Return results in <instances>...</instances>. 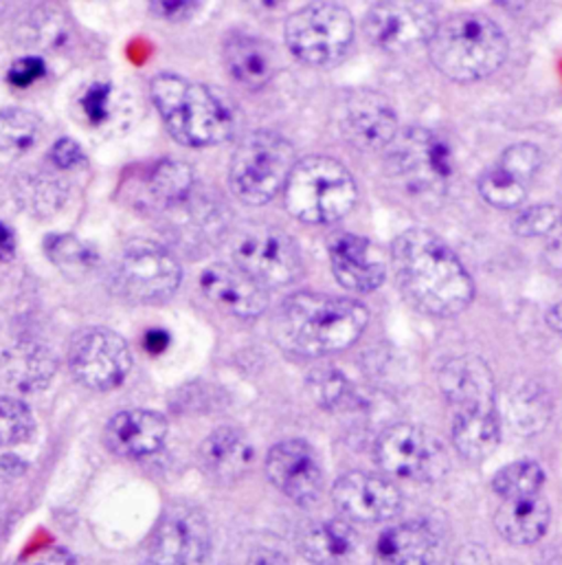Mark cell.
Returning <instances> with one entry per match:
<instances>
[{
    "instance_id": "obj_16",
    "label": "cell",
    "mask_w": 562,
    "mask_h": 565,
    "mask_svg": "<svg viewBox=\"0 0 562 565\" xmlns=\"http://www.w3.org/2000/svg\"><path fill=\"white\" fill-rule=\"evenodd\" d=\"M338 126L343 139L363 152L387 150L400 130L393 106L374 90H356L345 97Z\"/></svg>"
},
{
    "instance_id": "obj_12",
    "label": "cell",
    "mask_w": 562,
    "mask_h": 565,
    "mask_svg": "<svg viewBox=\"0 0 562 565\" xmlns=\"http://www.w3.org/2000/svg\"><path fill=\"white\" fill-rule=\"evenodd\" d=\"M234 263L240 271L267 288L296 282L303 274L296 243L275 227L245 232L234 245Z\"/></svg>"
},
{
    "instance_id": "obj_1",
    "label": "cell",
    "mask_w": 562,
    "mask_h": 565,
    "mask_svg": "<svg viewBox=\"0 0 562 565\" xmlns=\"http://www.w3.org/2000/svg\"><path fill=\"white\" fill-rule=\"evenodd\" d=\"M391 263L404 299L429 317H455L475 297L468 269L431 230L402 232L393 241Z\"/></svg>"
},
{
    "instance_id": "obj_3",
    "label": "cell",
    "mask_w": 562,
    "mask_h": 565,
    "mask_svg": "<svg viewBox=\"0 0 562 565\" xmlns=\"http://www.w3.org/2000/svg\"><path fill=\"white\" fill-rule=\"evenodd\" d=\"M150 97L167 132L187 148H209L231 139L234 108L214 88L179 73H161L150 84Z\"/></svg>"
},
{
    "instance_id": "obj_14",
    "label": "cell",
    "mask_w": 562,
    "mask_h": 565,
    "mask_svg": "<svg viewBox=\"0 0 562 565\" xmlns=\"http://www.w3.org/2000/svg\"><path fill=\"white\" fill-rule=\"evenodd\" d=\"M440 24L429 2H376L363 22L367 40L389 53L429 44Z\"/></svg>"
},
{
    "instance_id": "obj_36",
    "label": "cell",
    "mask_w": 562,
    "mask_h": 565,
    "mask_svg": "<svg viewBox=\"0 0 562 565\" xmlns=\"http://www.w3.org/2000/svg\"><path fill=\"white\" fill-rule=\"evenodd\" d=\"M35 429L31 409L11 396H0V447L24 443Z\"/></svg>"
},
{
    "instance_id": "obj_9",
    "label": "cell",
    "mask_w": 562,
    "mask_h": 565,
    "mask_svg": "<svg viewBox=\"0 0 562 565\" xmlns=\"http://www.w3.org/2000/svg\"><path fill=\"white\" fill-rule=\"evenodd\" d=\"M183 282L181 263L159 243H128L112 267V284L121 297L134 303H161Z\"/></svg>"
},
{
    "instance_id": "obj_30",
    "label": "cell",
    "mask_w": 562,
    "mask_h": 565,
    "mask_svg": "<svg viewBox=\"0 0 562 565\" xmlns=\"http://www.w3.org/2000/svg\"><path fill=\"white\" fill-rule=\"evenodd\" d=\"M552 418L550 394L539 383H521L508 394L506 401V420L508 425L523 436L539 434Z\"/></svg>"
},
{
    "instance_id": "obj_10",
    "label": "cell",
    "mask_w": 562,
    "mask_h": 565,
    "mask_svg": "<svg viewBox=\"0 0 562 565\" xmlns=\"http://www.w3.org/2000/svg\"><path fill=\"white\" fill-rule=\"evenodd\" d=\"M68 367L93 392H112L132 370L130 343L110 328H84L68 345Z\"/></svg>"
},
{
    "instance_id": "obj_43",
    "label": "cell",
    "mask_w": 562,
    "mask_h": 565,
    "mask_svg": "<svg viewBox=\"0 0 562 565\" xmlns=\"http://www.w3.org/2000/svg\"><path fill=\"white\" fill-rule=\"evenodd\" d=\"M451 565H493V559H490V555H488L486 548H482V546H477V544H471V546L462 548V551L455 555V559H453V564Z\"/></svg>"
},
{
    "instance_id": "obj_31",
    "label": "cell",
    "mask_w": 562,
    "mask_h": 565,
    "mask_svg": "<svg viewBox=\"0 0 562 565\" xmlns=\"http://www.w3.org/2000/svg\"><path fill=\"white\" fill-rule=\"evenodd\" d=\"M145 188L156 205H176L190 196L194 188V172L183 161L165 159L154 163L145 179Z\"/></svg>"
},
{
    "instance_id": "obj_44",
    "label": "cell",
    "mask_w": 562,
    "mask_h": 565,
    "mask_svg": "<svg viewBox=\"0 0 562 565\" xmlns=\"http://www.w3.org/2000/svg\"><path fill=\"white\" fill-rule=\"evenodd\" d=\"M225 565H290L288 559L278 553V551H269V548H260L251 555H247L245 559L240 562H231V564Z\"/></svg>"
},
{
    "instance_id": "obj_5",
    "label": "cell",
    "mask_w": 562,
    "mask_h": 565,
    "mask_svg": "<svg viewBox=\"0 0 562 565\" xmlns=\"http://www.w3.org/2000/svg\"><path fill=\"white\" fill-rule=\"evenodd\" d=\"M283 203L299 223L334 225L356 207L358 185L341 161L314 154L294 163Z\"/></svg>"
},
{
    "instance_id": "obj_42",
    "label": "cell",
    "mask_w": 562,
    "mask_h": 565,
    "mask_svg": "<svg viewBox=\"0 0 562 565\" xmlns=\"http://www.w3.org/2000/svg\"><path fill=\"white\" fill-rule=\"evenodd\" d=\"M18 565H75V559L68 551L48 546V548H40V551L29 553L26 557H22L18 562Z\"/></svg>"
},
{
    "instance_id": "obj_28",
    "label": "cell",
    "mask_w": 562,
    "mask_h": 565,
    "mask_svg": "<svg viewBox=\"0 0 562 565\" xmlns=\"http://www.w3.org/2000/svg\"><path fill=\"white\" fill-rule=\"evenodd\" d=\"M55 367V356L37 343H15L0 359V376L18 392L44 390Z\"/></svg>"
},
{
    "instance_id": "obj_41",
    "label": "cell",
    "mask_w": 562,
    "mask_h": 565,
    "mask_svg": "<svg viewBox=\"0 0 562 565\" xmlns=\"http://www.w3.org/2000/svg\"><path fill=\"white\" fill-rule=\"evenodd\" d=\"M48 159L55 163V168H60V170H71V168H75L77 163L84 161V150H82V146H79L75 139L64 137V139H60V141L51 148Z\"/></svg>"
},
{
    "instance_id": "obj_35",
    "label": "cell",
    "mask_w": 562,
    "mask_h": 565,
    "mask_svg": "<svg viewBox=\"0 0 562 565\" xmlns=\"http://www.w3.org/2000/svg\"><path fill=\"white\" fill-rule=\"evenodd\" d=\"M307 390L318 407L327 412L347 409L356 394L347 376L336 367H321L307 376Z\"/></svg>"
},
{
    "instance_id": "obj_46",
    "label": "cell",
    "mask_w": 562,
    "mask_h": 565,
    "mask_svg": "<svg viewBox=\"0 0 562 565\" xmlns=\"http://www.w3.org/2000/svg\"><path fill=\"white\" fill-rule=\"evenodd\" d=\"M167 341H170V337H167V332H163V330H150V332L145 334V348H148V352H152V354H161L163 348L167 345Z\"/></svg>"
},
{
    "instance_id": "obj_25",
    "label": "cell",
    "mask_w": 562,
    "mask_h": 565,
    "mask_svg": "<svg viewBox=\"0 0 562 565\" xmlns=\"http://www.w3.org/2000/svg\"><path fill=\"white\" fill-rule=\"evenodd\" d=\"M223 60L229 75L249 90L264 88L278 68L275 49L251 33H231L223 46Z\"/></svg>"
},
{
    "instance_id": "obj_22",
    "label": "cell",
    "mask_w": 562,
    "mask_h": 565,
    "mask_svg": "<svg viewBox=\"0 0 562 565\" xmlns=\"http://www.w3.org/2000/svg\"><path fill=\"white\" fill-rule=\"evenodd\" d=\"M336 282L352 292H374L387 278V265L378 249L363 236L338 234L327 247Z\"/></svg>"
},
{
    "instance_id": "obj_38",
    "label": "cell",
    "mask_w": 562,
    "mask_h": 565,
    "mask_svg": "<svg viewBox=\"0 0 562 565\" xmlns=\"http://www.w3.org/2000/svg\"><path fill=\"white\" fill-rule=\"evenodd\" d=\"M82 108L86 113V119L93 126H99L108 117L110 108V86L104 82H95L82 97Z\"/></svg>"
},
{
    "instance_id": "obj_7",
    "label": "cell",
    "mask_w": 562,
    "mask_h": 565,
    "mask_svg": "<svg viewBox=\"0 0 562 565\" xmlns=\"http://www.w3.org/2000/svg\"><path fill=\"white\" fill-rule=\"evenodd\" d=\"M294 163L296 154L288 139L271 130L251 132L231 157V192L247 205H267L283 192Z\"/></svg>"
},
{
    "instance_id": "obj_24",
    "label": "cell",
    "mask_w": 562,
    "mask_h": 565,
    "mask_svg": "<svg viewBox=\"0 0 562 565\" xmlns=\"http://www.w3.org/2000/svg\"><path fill=\"white\" fill-rule=\"evenodd\" d=\"M198 458L203 471L212 480L220 484H231L251 469L256 460V449L245 431L225 425L203 440Z\"/></svg>"
},
{
    "instance_id": "obj_23",
    "label": "cell",
    "mask_w": 562,
    "mask_h": 565,
    "mask_svg": "<svg viewBox=\"0 0 562 565\" xmlns=\"http://www.w3.org/2000/svg\"><path fill=\"white\" fill-rule=\"evenodd\" d=\"M442 537L424 522H407L380 535L374 551L376 565H440Z\"/></svg>"
},
{
    "instance_id": "obj_48",
    "label": "cell",
    "mask_w": 562,
    "mask_h": 565,
    "mask_svg": "<svg viewBox=\"0 0 562 565\" xmlns=\"http://www.w3.org/2000/svg\"><path fill=\"white\" fill-rule=\"evenodd\" d=\"M548 326H550L556 334H561L562 337V301H559L556 306L550 308V312H548Z\"/></svg>"
},
{
    "instance_id": "obj_45",
    "label": "cell",
    "mask_w": 562,
    "mask_h": 565,
    "mask_svg": "<svg viewBox=\"0 0 562 565\" xmlns=\"http://www.w3.org/2000/svg\"><path fill=\"white\" fill-rule=\"evenodd\" d=\"M15 252H18V243H15L13 232L4 223H0V260L2 263L13 260Z\"/></svg>"
},
{
    "instance_id": "obj_40",
    "label": "cell",
    "mask_w": 562,
    "mask_h": 565,
    "mask_svg": "<svg viewBox=\"0 0 562 565\" xmlns=\"http://www.w3.org/2000/svg\"><path fill=\"white\" fill-rule=\"evenodd\" d=\"M201 2H192V0H154L150 2V11L163 20H187L190 15H194L198 11Z\"/></svg>"
},
{
    "instance_id": "obj_4",
    "label": "cell",
    "mask_w": 562,
    "mask_h": 565,
    "mask_svg": "<svg viewBox=\"0 0 562 565\" xmlns=\"http://www.w3.org/2000/svg\"><path fill=\"white\" fill-rule=\"evenodd\" d=\"M426 46L433 66L460 84L490 77L510 51L506 31L493 18L473 11L440 20Z\"/></svg>"
},
{
    "instance_id": "obj_11",
    "label": "cell",
    "mask_w": 562,
    "mask_h": 565,
    "mask_svg": "<svg viewBox=\"0 0 562 565\" xmlns=\"http://www.w3.org/2000/svg\"><path fill=\"white\" fill-rule=\"evenodd\" d=\"M376 462L387 476L415 482H433L446 471L440 440L411 423L391 425L380 434L376 440Z\"/></svg>"
},
{
    "instance_id": "obj_32",
    "label": "cell",
    "mask_w": 562,
    "mask_h": 565,
    "mask_svg": "<svg viewBox=\"0 0 562 565\" xmlns=\"http://www.w3.org/2000/svg\"><path fill=\"white\" fill-rule=\"evenodd\" d=\"M42 119L24 108H7L0 113V152L24 154L42 139Z\"/></svg>"
},
{
    "instance_id": "obj_47",
    "label": "cell",
    "mask_w": 562,
    "mask_h": 565,
    "mask_svg": "<svg viewBox=\"0 0 562 565\" xmlns=\"http://www.w3.org/2000/svg\"><path fill=\"white\" fill-rule=\"evenodd\" d=\"M0 471L2 473H11V476H20L24 471V462L20 458L7 456V458L0 460Z\"/></svg>"
},
{
    "instance_id": "obj_19",
    "label": "cell",
    "mask_w": 562,
    "mask_h": 565,
    "mask_svg": "<svg viewBox=\"0 0 562 565\" xmlns=\"http://www.w3.org/2000/svg\"><path fill=\"white\" fill-rule=\"evenodd\" d=\"M440 390L453 414L497 409L495 376L488 363L475 354L448 359L437 374Z\"/></svg>"
},
{
    "instance_id": "obj_34",
    "label": "cell",
    "mask_w": 562,
    "mask_h": 565,
    "mask_svg": "<svg viewBox=\"0 0 562 565\" xmlns=\"http://www.w3.org/2000/svg\"><path fill=\"white\" fill-rule=\"evenodd\" d=\"M44 252L60 271L73 278L88 274L97 265V254L71 234H51L44 241Z\"/></svg>"
},
{
    "instance_id": "obj_20",
    "label": "cell",
    "mask_w": 562,
    "mask_h": 565,
    "mask_svg": "<svg viewBox=\"0 0 562 565\" xmlns=\"http://www.w3.org/2000/svg\"><path fill=\"white\" fill-rule=\"evenodd\" d=\"M205 297L238 319H258L269 308L267 286L256 282L236 265H212L201 276Z\"/></svg>"
},
{
    "instance_id": "obj_37",
    "label": "cell",
    "mask_w": 562,
    "mask_h": 565,
    "mask_svg": "<svg viewBox=\"0 0 562 565\" xmlns=\"http://www.w3.org/2000/svg\"><path fill=\"white\" fill-rule=\"evenodd\" d=\"M512 230L521 238H537V236H556L562 232V210L556 205H534L517 216Z\"/></svg>"
},
{
    "instance_id": "obj_33",
    "label": "cell",
    "mask_w": 562,
    "mask_h": 565,
    "mask_svg": "<svg viewBox=\"0 0 562 565\" xmlns=\"http://www.w3.org/2000/svg\"><path fill=\"white\" fill-rule=\"evenodd\" d=\"M543 484H545V471L537 460L512 462L504 467L493 480V489L504 502L539 495Z\"/></svg>"
},
{
    "instance_id": "obj_6",
    "label": "cell",
    "mask_w": 562,
    "mask_h": 565,
    "mask_svg": "<svg viewBox=\"0 0 562 565\" xmlns=\"http://www.w3.org/2000/svg\"><path fill=\"white\" fill-rule=\"evenodd\" d=\"M385 161L391 179L422 201L442 199L455 172L451 143L435 130L422 126L398 130L387 146Z\"/></svg>"
},
{
    "instance_id": "obj_15",
    "label": "cell",
    "mask_w": 562,
    "mask_h": 565,
    "mask_svg": "<svg viewBox=\"0 0 562 565\" xmlns=\"http://www.w3.org/2000/svg\"><path fill=\"white\" fill-rule=\"evenodd\" d=\"M271 484L299 507H312L323 493L318 456L305 440H281L267 456Z\"/></svg>"
},
{
    "instance_id": "obj_29",
    "label": "cell",
    "mask_w": 562,
    "mask_h": 565,
    "mask_svg": "<svg viewBox=\"0 0 562 565\" xmlns=\"http://www.w3.org/2000/svg\"><path fill=\"white\" fill-rule=\"evenodd\" d=\"M453 447L471 462L490 458L501 443V420L497 409L453 414Z\"/></svg>"
},
{
    "instance_id": "obj_21",
    "label": "cell",
    "mask_w": 562,
    "mask_h": 565,
    "mask_svg": "<svg viewBox=\"0 0 562 565\" xmlns=\"http://www.w3.org/2000/svg\"><path fill=\"white\" fill-rule=\"evenodd\" d=\"M167 431L170 425L163 414L134 407L123 409L108 420L104 443L115 456L139 460L156 454L165 445Z\"/></svg>"
},
{
    "instance_id": "obj_2",
    "label": "cell",
    "mask_w": 562,
    "mask_h": 565,
    "mask_svg": "<svg viewBox=\"0 0 562 565\" xmlns=\"http://www.w3.org/2000/svg\"><path fill=\"white\" fill-rule=\"evenodd\" d=\"M367 323L369 312L356 299L303 290L281 301L273 334L290 354L325 356L352 348Z\"/></svg>"
},
{
    "instance_id": "obj_13",
    "label": "cell",
    "mask_w": 562,
    "mask_h": 565,
    "mask_svg": "<svg viewBox=\"0 0 562 565\" xmlns=\"http://www.w3.org/2000/svg\"><path fill=\"white\" fill-rule=\"evenodd\" d=\"M212 531L207 518L185 504L167 509L148 544V565H207Z\"/></svg>"
},
{
    "instance_id": "obj_8",
    "label": "cell",
    "mask_w": 562,
    "mask_h": 565,
    "mask_svg": "<svg viewBox=\"0 0 562 565\" xmlns=\"http://www.w3.org/2000/svg\"><path fill=\"white\" fill-rule=\"evenodd\" d=\"M354 18L336 2H314L285 20L283 38L290 53L310 66L341 62L354 40Z\"/></svg>"
},
{
    "instance_id": "obj_39",
    "label": "cell",
    "mask_w": 562,
    "mask_h": 565,
    "mask_svg": "<svg viewBox=\"0 0 562 565\" xmlns=\"http://www.w3.org/2000/svg\"><path fill=\"white\" fill-rule=\"evenodd\" d=\"M44 73H46V64H44L42 57L24 55V57H18V60L9 66L7 79H9L13 86L24 88V86H31L33 82H37Z\"/></svg>"
},
{
    "instance_id": "obj_27",
    "label": "cell",
    "mask_w": 562,
    "mask_h": 565,
    "mask_svg": "<svg viewBox=\"0 0 562 565\" xmlns=\"http://www.w3.org/2000/svg\"><path fill=\"white\" fill-rule=\"evenodd\" d=\"M296 546L310 564L345 565L356 553L358 537L347 522L327 520L305 526L296 537Z\"/></svg>"
},
{
    "instance_id": "obj_26",
    "label": "cell",
    "mask_w": 562,
    "mask_h": 565,
    "mask_svg": "<svg viewBox=\"0 0 562 565\" xmlns=\"http://www.w3.org/2000/svg\"><path fill=\"white\" fill-rule=\"evenodd\" d=\"M552 509L539 493L521 500H506L495 513L497 533L515 546H532L548 533Z\"/></svg>"
},
{
    "instance_id": "obj_17",
    "label": "cell",
    "mask_w": 562,
    "mask_h": 565,
    "mask_svg": "<svg viewBox=\"0 0 562 565\" xmlns=\"http://www.w3.org/2000/svg\"><path fill=\"white\" fill-rule=\"evenodd\" d=\"M543 166V152L534 143L510 146L499 161L488 168L479 179L482 199L497 210L519 207L528 192L532 179Z\"/></svg>"
},
{
    "instance_id": "obj_18",
    "label": "cell",
    "mask_w": 562,
    "mask_h": 565,
    "mask_svg": "<svg viewBox=\"0 0 562 565\" xmlns=\"http://www.w3.org/2000/svg\"><path fill=\"white\" fill-rule=\"evenodd\" d=\"M332 500L347 520L360 524L387 522L402 509V495L393 482L363 471L338 478L332 489Z\"/></svg>"
}]
</instances>
